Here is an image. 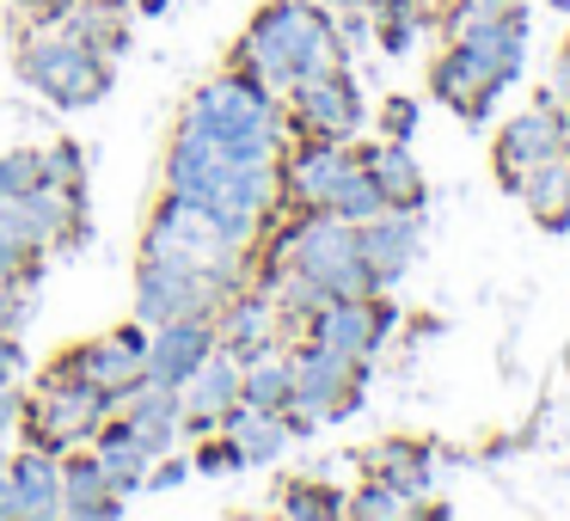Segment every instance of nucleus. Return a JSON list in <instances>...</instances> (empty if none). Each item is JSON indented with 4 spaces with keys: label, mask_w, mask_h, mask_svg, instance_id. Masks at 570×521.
Instances as JSON below:
<instances>
[{
    "label": "nucleus",
    "mask_w": 570,
    "mask_h": 521,
    "mask_svg": "<svg viewBox=\"0 0 570 521\" xmlns=\"http://www.w3.org/2000/svg\"><path fill=\"white\" fill-rule=\"evenodd\" d=\"M234 68H246L271 92H288L295 80L344 68V38H337L332 7H320V0H271L239 38Z\"/></svg>",
    "instance_id": "f257e3e1"
},
{
    "label": "nucleus",
    "mask_w": 570,
    "mask_h": 521,
    "mask_svg": "<svg viewBox=\"0 0 570 521\" xmlns=\"http://www.w3.org/2000/svg\"><path fill=\"white\" fill-rule=\"evenodd\" d=\"M185 117L222 141L227 160H283V148L295 141V136H288L283 92H271L264 80H252L246 68L215 75L209 87L197 92V105H190Z\"/></svg>",
    "instance_id": "f03ea898"
},
{
    "label": "nucleus",
    "mask_w": 570,
    "mask_h": 521,
    "mask_svg": "<svg viewBox=\"0 0 570 521\" xmlns=\"http://www.w3.org/2000/svg\"><path fill=\"white\" fill-rule=\"evenodd\" d=\"M283 264L307 271L325 295H381V288H374V276H368V264H362L356 227H350L344 215H332V209H301L295 222L276 234L264 276L283 271Z\"/></svg>",
    "instance_id": "7ed1b4c3"
},
{
    "label": "nucleus",
    "mask_w": 570,
    "mask_h": 521,
    "mask_svg": "<svg viewBox=\"0 0 570 521\" xmlns=\"http://www.w3.org/2000/svg\"><path fill=\"white\" fill-rule=\"evenodd\" d=\"M141 258L185 264V271L222 276V283H239V271H246V246L197 197H185V190H166L160 197V209L148 222V239H141Z\"/></svg>",
    "instance_id": "20e7f679"
},
{
    "label": "nucleus",
    "mask_w": 570,
    "mask_h": 521,
    "mask_svg": "<svg viewBox=\"0 0 570 521\" xmlns=\"http://www.w3.org/2000/svg\"><path fill=\"white\" fill-rule=\"evenodd\" d=\"M19 80L43 99L68 105V111H87L111 92V68H105L99 50L75 38V31H56V26H38L19 50Z\"/></svg>",
    "instance_id": "39448f33"
},
{
    "label": "nucleus",
    "mask_w": 570,
    "mask_h": 521,
    "mask_svg": "<svg viewBox=\"0 0 570 521\" xmlns=\"http://www.w3.org/2000/svg\"><path fill=\"white\" fill-rule=\"evenodd\" d=\"M124 405V386H92V381H75V374H43L38 399H26V430L31 448H50V454H68V448L92 442L111 411Z\"/></svg>",
    "instance_id": "423d86ee"
},
{
    "label": "nucleus",
    "mask_w": 570,
    "mask_h": 521,
    "mask_svg": "<svg viewBox=\"0 0 570 521\" xmlns=\"http://www.w3.org/2000/svg\"><path fill=\"white\" fill-rule=\"evenodd\" d=\"M570 141V105L552 99V87L540 92V105H528V111L503 117L497 124V141H491V160H497V185L509 190V197H521V178L533 173V166L558 160Z\"/></svg>",
    "instance_id": "0eeeda50"
},
{
    "label": "nucleus",
    "mask_w": 570,
    "mask_h": 521,
    "mask_svg": "<svg viewBox=\"0 0 570 521\" xmlns=\"http://www.w3.org/2000/svg\"><path fill=\"white\" fill-rule=\"evenodd\" d=\"M239 283H222V276H203L185 271V264H160V258H141L136 276V320L148 325H173V320H215L227 307Z\"/></svg>",
    "instance_id": "6e6552de"
},
{
    "label": "nucleus",
    "mask_w": 570,
    "mask_h": 521,
    "mask_svg": "<svg viewBox=\"0 0 570 521\" xmlns=\"http://www.w3.org/2000/svg\"><path fill=\"white\" fill-rule=\"evenodd\" d=\"M393 332H399L393 295H332V301H320V313L307 320L313 344L337 350V356H356V362H374Z\"/></svg>",
    "instance_id": "1a4fd4ad"
},
{
    "label": "nucleus",
    "mask_w": 570,
    "mask_h": 521,
    "mask_svg": "<svg viewBox=\"0 0 570 521\" xmlns=\"http://www.w3.org/2000/svg\"><path fill=\"white\" fill-rule=\"evenodd\" d=\"M283 111H288V136H332V141H356L362 124H368V105H362L356 80L344 68L332 75H313L295 80L283 92Z\"/></svg>",
    "instance_id": "9d476101"
},
{
    "label": "nucleus",
    "mask_w": 570,
    "mask_h": 521,
    "mask_svg": "<svg viewBox=\"0 0 570 521\" xmlns=\"http://www.w3.org/2000/svg\"><path fill=\"white\" fill-rule=\"evenodd\" d=\"M295 399H288V435H313L325 417H332V405L344 399V386L350 381H362L368 374V362H356V356H337V350H325V344H301L295 356Z\"/></svg>",
    "instance_id": "9b49d317"
},
{
    "label": "nucleus",
    "mask_w": 570,
    "mask_h": 521,
    "mask_svg": "<svg viewBox=\"0 0 570 521\" xmlns=\"http://www.w3.org/2000/svg\"><path fill=\"white\" fill-rule=\"evenodd\" d=\"M356 166V141H332V136H295L276 160L283 173V203L295 209H325L337 190V178Z\"/></svg>",
    "instance_id": "f8f14e48"
},
{
    "label": "nucleus",
    "mask_w": 570,
    "mask_h": 521,
    "mask_svg": "<svg viewBox=\"0 0 570 521\" xmlns=\"http://www.w3.org/2000/svg\"><path fill=\"white\" fill-rule=\"evenodd\" d=\"M148 325H117V332L92 337V344L68 350L50 374H75V381H92V386H129L141 381V362H148Z\"/></svg>",
    "instance_id": "ddd939ff"
},
{
    "label": "nucleus",
    "mask_w": 570,
    "mask_h": 521,
    "mask_svg": "<svg viewBox=\"0 0 570 521\" xmlns=\"http://www.w3.org/2000/svg\"><path fill=\"white\" fill-rule=\"evenodd\" d=\"M356 239H362V264H368L374 288L386 295L423 252V209H381L374 222L356 227Z\"/></svg>",
    "instance_id": "4468645a"
},
{
    "label": "nucleus",
    "mask_w": 570,
    "mask_h": 521,
    "mask_svg": "<svg viewBox=\"0 0 570 521\" xmlns=\"http://www.w3.org/2000/svg\"><path fill=\"white\" fill-rule=\"evenodd\" d=\"M430 92L448 105V111L460 117V124H472V129H484L491 124V111H497V99H503V87H497L491 75H484L479 62H472L460 43H448L442 56L430 62Z\"/></svg>",
    "instance_id": "2eb2a0df"
},
{
    "label": "nucleus",
    "mask_w": 570,
    "mask_h": 521,
    "mask_svg": "<svg viewBox=\"0 0 570 521\" xmlns=\"http://www.w3.org/2000/svg\"><path fill=\"white\" fill-rule=\"evenodd\" d=\"M209 356H215V320H173V325H154L148 362H141V381L185 386Z\"/></svg>",
    "instance_id": "dca6fc26"
},
{
    "label": "nucleus",
    "mask_w": 570,
    "mask_h": 521,
    "mask_svg": "<svg viewBox=\"0 0 570 521\" xmlns=\"http://www.w3.org/2000/svg\"><path fill=\"white\" fill-rule=\"evenodd\" d=\"M178 399H185V417H178V430L185 435H222V417L227 405L239 399V362L227 356V350H215L209 362H203L197 374H190L185 386H178Z\"/></svg>",
    "instance_id": "f3484780"
},
{
    "label": "nucleus",
    "mask_w": 570,
    "mask_h": 521,
    "mask_svg": "<svg viewBox=\"0 0 570 521\" xmlns=\"http://www.w3.org/2000/svg\"><path fill=\"white\" fill-rule=\"evenodd\" d=\"M454 43L497 80V87H509V80H521V68H528V7H521V0H509L491 26L466 31V38H454Z\"/></svg>",
    "instance_id": "a211bd4d"
},
{
    "label": "nucleus",
    "mask_w": 570,
    "mask_h": 521,
    "mask_svg": "<svg viewBox=\"0 0 570 521\" xmlns=\"http://www.w3.org/2000/svg\"><path fill=\"white\" fill-rule=\"evenodd\" d=\"M215 350H227V356L246 368L252 356H264V350H276V307L264 288H246V295H227V307L215 313Z\"/></svg>",
    "instance_id": "6ab92c4d"
},
{
    "label": "nucleus",
    "mask_w": 570,
    "mask_h": 521,
    "mask_svg": "<svg viewBox=\"0 0 570 521\" xmlns=\"http://www.w3.org/2000/svg\"><path fill=\"white\" fill-rule=\"evenodd\" d=\"M124 509H129V497L111 491V479H105V466H99L92 448L62 454V515H75V521H117Z\"/></svg>",
    "instance_id": "aec40b11"
},
{
    "label": "nucleus",
    "mask_w": 570,
    "mask_h": 521,
    "mask_svg": "<svg viewBox=\"0 0 570 521\" xmlns=\"http://www.w3.org/2000/svg\"><path fill=\"white\" fill-rule=\"evenodd\" d=\"M7 479L19 497V521H56L62 515V454L50 448H26L7 460Z\"/></svg>",
    "instance_id": "412c9836"
},
{
    "label": "nucleus",
    "mask_w": 570,
    "mask_h": 521,
    "mask_svg": "<svg viewBox=\"0 0 570 521\" xmlns=\"http://www.w3.org/2000/svg\"><path fill=\"white\" fill-rule=\"evenodd\" d=\"M362 173L381 185L386 209H423L430 203V185H423V166L411 160V141H374V148H356Z\"/></svg>",
    "instance_id": "4be33fe9"
},
{
    "label": "nucleus",
    "mask_w": 570,
    "mask_h": 521,
    "mask_svg": "<svg viewBox=\"0 0 570 521\" xmlns=\"http://www.w3.org/2000/svg\"><path fill=\"white\" fill-rule=\"evenodd\" d=\"M222 435L239 448V466H271L295 435H288V417L283 411H252L246 399H234L222 417Z\"/></svg>",
    "instance_id": "5701e85b"
},
{
    "label": "nucleus",
    "mask_w": 570,
    "mask_h": 521,
    "mask_svg": "<svg viewBox=\"0 0 570 521\" xmlns=\"http://www.w3.org/2000/svg\"><path fill=\"white\" fill-rule=\"evenodd\" d=\"M92 454H99L105 479H111L117 497H141V479H148V448H141V435L129 430V417H105L99 430H92Z\"/></svg>",
    "instance_id": "b1692460"
},
{
    "label": "nucleus",
    "mask_w": 570,
    "mask_h": 521,
    "mask_svg": "<svg viewBox=\"0 0 570 521\" xmlns=\"http://www.w3.org/2000/svg\"><path fill=\"white\" fill-rule=\"evenodd\" d=\"M521 203H528V215L546 234H570V160L564 154L521 178Z\"/></svg>",
    "instance_id": "393cba45"
},
{
    "label": "nucleus",
    "mask_w": 570,
    "mask_h": 521,
    "mask_svg": "<svg viewBox=\"0 0 570 521\" xmlns=\"http://www.w3.org/2000/svg\"><path fill=\"white\" fill-rule=\"evenodd\" d=\"M368 472L417 503V497L430 491V479H435V460H430V448H423V442H405V435H399V442H381L368 454Z\"/></svg>",
    "instance_id": "a878e982"
},
{
    "label": "nucleus",
    "mask_w": 570,
    "mask_h": 521,
    "mask_svg": "<svg viewBox=\"0 0 570 521\" xmlns=\"http://www.w3.org/2000/svg\"><path fill=\"white\" fill-rule=\"evenodd\" d=\"M239 399H246L252 411H288V399H295V362H288L283 350L252 356L246 368H239Z\"/></svg>",
    "instance_id": "bb28decb"
},
{
    "label": "nucleus",
    "mask_w": 570,
    "mask_h": 521,
    "mask_svg": "<svg viewBox=\"0 0 570 521\" xmlns=\"http://www.w3.org/2000/svg\"><path fill=\"white\" fill-rule=\"evenodd\" d=\"M325 209L344 215L350 227H362V222H374V215L386 209V197H381V185H374V178L362 173V160H356L344 178H337V190H332V203H325Z\"/></svg>",
    "instance_id": "cd10ccee"
},
{
    "label": "nucleus",
    "mask_w": 570,
    "mask_h": 521,
    "mask_svg": "<svg viewBox=\"0 0 570 521\" xmlns=\"http://www.w3.org/2000/svg\"><path fill=\"white\" fill-rule=\"evenodd\" d=\"M344 515H356V521H405V515H417V503H411L405 491H393L386 479H368L356 497H344Z\"/></svg>",
    "instance_id": "c85d7f7f"
},
{
    "label": "nucleus",
    "mask_w": 570,
    "mask_h": 521,
    "mask_svg": "<svg viewBox=\"0 0 570 521\" xmlns=\"http://www.w3.org/2000/svg\"><path fill=\"white\" fill-rule=\"evenodd\" d=\"M283 515L337 521L344 515V491H332V484H283Z\"/></svg>",
    "instance_id": "c756f323"
},
{
    "label": "nucleus",
    "mask_w": 570,
    "mask_h": 521,
    "mask_svg": "<svg viewBox=\"0 0 570 521\" xmlns=\"http://www.w3.org/2000/svg\"><path fill=\"white\" fill-rule=\"evenodd\" d=\"M503 7H509V0H448V7H442L435 19H442V38L454 43V38H466V31L491 26V19L503 13Z\"/></svg>",
    "instance_id": "7c9ffc66"
},
{
    "label": "nucleus",
    "mask_w": 570,
    "mask_h": 521,
    "mask_svg": "<svg viewBox=\"0 0 570 521\" xmlns=\"http://www.w3.org/2000/svg\"><path fill=\"white\" fill-rule=\"evenodd\" d=\"M43 178L50 185H68V190H87V154H80V141H56L50 154H38Z\"/></svg>",
    "instance_id": "2f4dec72"
},
{
    "label": "nucleus",
    "mask_w": 570,
    "mask_h": 521,
    "mask_svg": "<svg viewBox=\"0 0 570 521\" xmlns=\"http://www.w3.org/2000/svg\"><path fill=\"white\" fill-rule=\"evenodd\" d=\"M38 178H43V166H38V154H31V148H7V154H0V203L26 197Z\"/></svg>",
    "instance_id": "473e14b6"
},
{
    "label": "nucleus",
    "mask_w": 570,
    "mask_h": 521,
    "mask_svg": "<svg viewBox=\"0 0 570 521\" xmlns=\"http://www.w3.org/2000/svg\"><path fill=\"white\" fill-rule=\"evenodd\" d=\"M417 124H423V111H417V99H405V92H393V99L381 105V136L386 141H411Z\"/></svg>",
    "instance_id": "72a5a7b5"
},
{
    "label": "nucleus",
    "mask_w": 570,
    "mask_h": 521,
    "mask_svg": "<svg viewBox=\"0 0 570 521\" xmlns=\"http://www.w3.org/2000/svg\"><path fill=\"white\" fill-rule=\"evenodd\" d=\"M185 479H190V460L173 448V454L148 460V479H141V491H148V497H166V491H178Z\"/></svg>",
    "instance_id": "f704fd0d"
},
{
    "label": "nucleus",
    "mask_w": 570,
    "mask_h": 521,
    "mask_svg": "<svg viewBox=\"0 0 570 521\" xmlns=\"http://www.w3.org/2000/svg\"><path fill=\"white\" fill-rule=\"evenodd\" d=\"M190 472H209V479H222V472H239V448L227 442V435H203L197 460H190Z\"/></svg>",
    "instance_id": "c9c22d12"
},
{
    "label": "nucleus",
    "mask_w": 570,
    "mask_h": 521,
    "mask_svg": "<svg viewBox=\"0 0 570 521\" xmlns=\"http://www.w3.org/2000/svg\"><path fill=\"white\" fill-rule=\"evenodd\" d=\"M19 374H26V344H19V332H0V386Z\"/></svg>",
    "instance_id": "e433bc0d"
},
{
    "label": "nucleus",
    "mask_w": 570,
    "mask_h": 521,
    "mask_svg": "<svg viewBox=\"0 0 570 521\" xmlns=\"http://www.w3.org/2000/svg\"><path fill=\"white\" fill-rule=\"evenodd\" d=\"M19 417H26V393H13V381L0 386V442L19 430Z\"/></svg>",
    "instance_id": "4c0bfd02"
},
{
    "label": "nucleus",
    "mask_w": 570,
    "mask_h": 521,
    "mask_svg": "<svg viewBox=\"0 0 570 521\" xmlns=\"http://www.w3.org/2000/svg\"><path fill=\"white\" fill-rule=\"evenodd\" d=\"M31 264H38V258H31V252H19L13 239H0V283H13V276H26Z\"/></svg>",
    "instance_id": "58836bf2"
},
{
    "label": "nucleus",
    "mask_w": 570,
    "mask_h": 521,
    "mask_svg": "<svg viewBox=\"0 0 570 521\" xmlns=\"http://www.w3.org/2000/svg\"><path fill=\"white\" fill-rule=\"evenodd\" d=\"M552 99L570 105V56L564 50H558V62H552Z\"/></svg>",
    "instance_id": "ea45409f"
},
{
    "label": "nucleus",
    "mask_w": 570,
    "mask_h": 521,
    "mask_svg": "<svg viewBox=\"0 0 570 521\" xmlns=\"http://www.w3.org/2000/svg\"><path fill=\"white\" fill-rule=\"evenodd\" d=\"M0 521H19V497H13V479L0 472Z\"/></svg>",
    "instance_id": "a19ab883"
},
{
    "label": "nucleus",
    "mask_w": 570,
    "mask_h": 521,
    "mask_svg": "<svg viewBox=\"0 0 570 521\" xmlns=\"http://www.w3.org/2000/svg\"><path fill=\"white\" fill-rule=\"evenodd\" d=\"M7 7H13V13H26V19H43L56 0H7Z\"/></svg>",
    "instance_id": "79ce46f5"
},
{
    "label": "nucleus",
    "mask_w": 570,
    "mask_h": 521,
    "mask_svg": "<svg viewBox=\"0 0 570 521\" xmlns=\"http://www.w3.org/2000/svg\"><path fill=\"white\" fill-rule=\"evenodd\" d=\"M136 7H141V13H148V19H160L166 7H173V0H136Z\"/></svg>",
    "instance_id": "37998d69"
},
{
    "label": "nucleus",
    "mask_w": 570,
    "mask_h": 521,
    "mask_svg": "<svg viewBox=\"0 0 570 521\" xmlns=\"http://www.w3.org/2000/svg\"><path fill=\"white\" fill-rule=\"evenodd\" d=\"M546 7H552V13H570V0H546Z\"/></svg>",
    "instance_id": "c03bdc74"
},
{
    "label": "nucleus",
    "mask_w": 570,
    "mask_h": 521,
    "mask_svg": "<svg viewBox=\"0 0 570 521\" xmlns=\"http://www.w3.org/2000/svg\"><path fill=\"white\" fill-rule=\"evenodd\" d=\"M564 56H570V43H564Z\"/></svg>",
    "instance_id": "a18cd8bd"
},
{
    "label": "nucleus",
    "mask_w": 570,
    "mask_h": 521,
    "mask_svg": "<svg viewBox=\"0 0 570 521\" xmlns=\"http://www.w3.org/2000/svg\"><path fill=\"white\" fill-rule=\"evenodd\" d=\"M423 7H430V0H423Z\"/></svg>",
    "instance_id": "49530a36"
}]
</instances>
